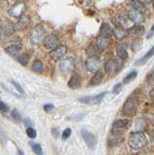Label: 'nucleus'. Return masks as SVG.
I'll return each instance as SVG.
<instances>
[{
  "label": "nucleus",
  "mask_w": 154,
  "mask_h": 155,
  "mask_svg": "<svg viewBox=\"0 0 154 155\" xmlns=\"http://www.w3.org/2000/svg\"><path fill=\"white\" fill-rule=\"evenodd\" d=\"M104 79V72L102 70H98L95 72L94 76L92 77V79L90 81V85H98L102 82Z\"/></svg>",
  "instance_id": "a211bd4d"
},
{
  "label": "nucleus",
  "mask_w": 154,
  "mask_h": 155,
  "mask_svg": "<svg viewBox=\"0 0 154 155\" xmlns=\"http://www.w3.org/2000/svg\"><path fill=\"white\" fill-rule=\"evenodd\" d=\"M130 126V121L128 119H117L113 121L110 128V134L113 136H118L124 134Z\"/></svg>",
  "instance_id": "7ed1b4c3"
},
{
  "label": "nucleus",
  "mask_w": 154,
  "mask_h": 155,
  "mask_svg": "<svg viewBox=\"0 0 154 155\" xmlns=\"http://www.w3.org/2000/svg\"><path fill=\"white\" fill-rule=\"evenodd\" d=\"M66 52H67L66 46H59L58 48H56L55 50L51 51L50 52V56L54 60H60L65 56Z\"/></svg>",
  "instance_id": "f8f14e48"
},
{
  "label": "nucleus",
  "mask_w": 154,
  "mask_h": 155,
  "mask_svg": "<svg viewBox=\"0 0 154 155\" xmlns=\"http://www.w3.org/2000/svg\"><path fill=\"white\" fill-rule=\"evenodd\" d=\"M115 22H116L118 27H121L123 29H129L133 26V21L128 17H125L123 15H118L115 18Z\"/></svg>",
  "instance_id": "1a4fd4ad"
},
{
  "label": "nucleus",
  "mask_w": 154,
  "mask_h": 155,
  "mask_svg": "<svg viewBox=\"0 0 154 155\" xmlns=\"http://www.w3.org/2000/svg\"><path fill=\"white\" fill-rule=\"evenodd\" d=\"M113 29L112 28V26L110 25L108 23H103L102 25H101V28H100V35L103 36V37H106V38H110L113 36Z\"/></svg>",
  "instance_id": "2eb2a0df"
},
{
  "label": "nucleus",
  "mask_w": 154,
  "mask_h": 155,
  "mask_svg": "<svg viewBox=\"0 0 154 155\" xmlns=\"http://www.w3.org/2000/svg\"><path fill=\"white\" fill-rule=\"evenodd\" d=\"M59 69L64 73H69L74 70V63L71 59H63L59 64Z\"/></svg>",
  "instance_id": "dca6fc26"
},
{
  "label": "nucleus",
  "mask_w": 154,
  "mask_h": 155,
  "mask_svg": "<svg viewBox=\"0 0 154 155\" xmlns=\"http://www.w3.org/2000/svg\"><path fill=\"white\" fill-rule=\"evenodd\" d=\"M130 6L132 7V9L136 10V11L141 12L143 14L146 13V5H143V3H141L139 0H131V1H130Z\"/></svg>",
  "instance_id": "6ab92c4d"
},
{
  "label": "nucleus",
  "mask_w": 154,
  "mask_h": 155,
  "mask_svg": "<svg viewBox=\"0 0 154 155\" xmlns=\"http://www.w3.org/2000/svg\"><path fill=\"white\" fill-rule=\"evenodd\" d=\"M151 123H152V124L154 125V118H152V120H151Z\"/></svg>",
  "instance_id": "a18cd8bd"
},
{
  "label": "nucleus",
  "mask_w": 154,
  "mask_h": 155,
  "mask_svg": "<svg viewBox=\"0 0 154 155\" xmlns=\"http://www.w3.org/2000/svg\"><path fill=\"white\" fill-rule=\"evenodd\" d=\"M18 155H25V153H23L21 149H18Z\"/></svg>",
  "instance_id": "79ce46f5"
},
{
  "label": "nucleus",
  "mask_w": 154,
  "mask_h": 155,
  "mask_svg": "<svg viewBox=\"0 0 154 155\" xmlns=\"http://www.w3.org/2000/svg\"><path fill=\"white\" fill-rule=\"evenodd\" d=\"M128 18L136 24H141L144 21L143 14L139 12V11H136V10H134V9L130 10V11L128 12Z\"/></svg>",
  "instance_id": "ddd939ff"
},
{
  "label": "nucleus",
  "mask_w": 154,
  "mask_h": 155,
  "mask_svg": "<svg viewBox=\"0 0 154 155\" xmlns=\"http://www.w3.org/2000/svg\"><path fill=\"white\" fill-rule=\"evenodd\" d=\"M110 44V39L109 38H106V37H103V36H99L97 38V43H96V45H97V48L99 50L103 51L105 48H107V47L109 46Z\"/></svg>",
  "instance_id": "412c9836"
},
{
  "label": "nucleus",
  "mask_w": 154,
  "mask_h": 155,
  "mask_svg": "<svg viewBox=\"0 0 154 155\" xmlns=\"http://www.w3.org/2000/svg\"><path fill=\"white\" fill-rule=\"evenodd\" d=\"M44 46L48 48V50H51V51H54L55 50L56 48H58L59 45V40L55 35L54 34H50V35L46 36L45 40H44Z\"/></svg>",
  "instance_id": "0eeeda50"
},
{
  "label": "nucleus",
  "mask_w": 154,
  "mask_h": 155,
  "mask_svg": "<svg viewBox=\"0 0 154 155\" xmlns=\"http://www.w3.org/2000/svg\"><path fill=\"white\" fill-rule=\"evenodd\" d=\"M11 116H12V118L16 121V122H21V115L20 113H18V110H16V109L12 110Z\"/></svg>",
  "instance_id": "c756f323"
},
{
  "label": "nucleus",
  "mask_w": 154,
  "mask_h": 155,
  "mask_svg": "<svg viewBox=\"0 0 154 155\" xmlns=\"http://www.w3.org/2000/svg\"><path fill=\"white\" fill-rule=\"evenodd\" d=\"M54 109V106L52 104H46L44 106V110H45V111H47V113H50V111Z\"/></svg>",
  "instance_id": "e433bc0d"
},
{
  "label": "nucleus",
  "mask_w": 154,
  "mask_h": 155,
  "mask_svg": "<svg viewBox=\"0 0 154 155\" xmlns=\"http://www.w3.org/2000/svg\"><path fill=\"white\" fill-rule=\"evenodd\" d=\"M115 51H116V54H117L119 59L125 60L128 58V52L126 51V48H125L123 46H116Z\"/></svg>",
  "instance_id": "4be33fe9"
},
{
  "label": "nucleus",
  "mask_w": 154,
  "mask_h": 155,
  "mask_svg": "<svg viewBox=\"0 0 154 155\" xmlns=\"http://www.w3.org/2000/svg\"><path fill=\"white\" fill-rule=\"evenodd\" d=\"M46 38V30L42 25H37L36 27L33 28L31 32L30 39L33 44H40L41 42H44Z\"/></svg>",
  "instance_id": "20e7f679"
},
{
  "label": "nucleus",
  "mask_w": 154,
  "mask_h": 155,
  "mask_svg": "<svg viewBox=\"0 0 154 155\" xmlns=\"http://www.w3.org/2000/svg\"><path fill=\"white\" fill-rule=\"evenodd\" d=\"M2 138H5V134H3L2 128H1V126H0V140H1Z\"/></svg>",
  "instance_id": "ea45409f"
},
{
  "label": "nucleus",
  "mask_w": 154,
  "mask_h": 155,
  "mask_svg": "<svg viewBox=\"0 0 154 155\" xmlns=\"http://www.w3.org/2000/svg\"><path fill=\"white\" fill-rule=\"evenodd\" d=\"M30 145L33 149V151L35 152L36 155H44V152H43V148L39 143H30Z\"/></svg>",
  "instance_id": "c85d7f7f"
},
{
  "label": "nucleus",
  "mask_w": 154,
  "mask_h": 155,
  "mask_svg": "<svg viewBox=\"0 0 154 155\" xmlns=\"http://www.w3.org/2000/svg\"><path fill=\"white\" fill-rule=\"evenodd\" d=\"M150 74L154 76V65H153V67H152V69H151V71H150Z\"/></svg>",
  "instance_id": "37998d69"
},
{
  "label": "nucleus",
  "mask_w": 154,
  "mask_h": 155,
  "mask_svg": "<svg viewBox=\"0 0 154 155\" xmlns=\"http://www.w3.org/2000/svg\"><path fill=\"white\" fill-rule=\"evenodd\" d=\"M51 134H52V136H54V138H57V137H58V135H59V131H58V129L52 128V129H51Z\"/></svg>",
  "instance_id": "4c0bfd02"
},
{
  "label": "nucleus",
  "mask_w": 154,
  "mask_h": 155,
  "mask_svg": "<svg viewBox=\"0 0 154 155\" xmlns=\"http://www.w3.org/2000/svg\"><path fill=\"white\" fill-rule=\"evenodd\" d=\"M129 34H131L133 36H138V35H142L144 33V26L141 25V24H136V25H133L131 28L128 30Z\"/></svg>",
  "instance_id": "aec40b11"
},
{
  "label": "nucleus",
  "mask_w": 154,
  "mask_h": 155,
  "mask_svg": "<svg viewBox=\"0 0 154 155\" xmlns=\"http://www.w3.org/2000/svg\"><path fill=\"white\" fill-rule=\"evenodd\" d=\"M138 107H139V97L136 94L131 95L125 101L122 108V113L126 116H133L136 114Z\"/></svg>",
  "instance_id": "f03ea898"
},
{
  "label": "nucleus",
  "mask_w": 154,
  "mask_h": 155,
  "mask_svg": "<svg viewBox=\"0 0 154 155\" xmlns=\"http://www.w3.org/2000/svg\"><path fill=\"white\" fill-rule=\"evenodd\" d=\"M21 50V44H13V45H10L5 48V51H6V53H8L9 55H11L13 57H15V56L18 57Z\"/></svg>",
  "instance_id": "4468645a"
},
{
  "label": "nucleus",
  "mask_w": 154,
  "mask_h": 155,
  "mask_svg": "<svg viewBox=\"0 0 154 155\" xmlns=\"http://www.w3.org/2000/svg\"><path fill=\"white\" fill-rule=\"evenodd\" d=\"M80 77L79 74H73L71 76L70 80H69V82H68V86L72 89H76L80 87Z\"/></svg>",
  "instance_id": "f3484780"
},
{
  "label": "nucleus",
  "mask_w": 154,
  "mask_h": 155,
  "mask_svg": "<svg viewBox=\"0 0 154 155\" xmlns=\"http://www.w3.org/2000/svg\"><path fill=\"white\" fill-rule=\"evenodd\" d=\"M31 69L35 73H41V72H43V70H44V64H43V62L40 60H35L32 63Z\"/></svg>",
  "instance_id": "393cba45"
},
{
  "label": "nucleus",
  "mask_w": 154,
  "mask_h": 155,
  "mask_svg": "<svg viewBox=\"0 0 154 155\" xmlns=\"http://www.w3.org/2000/svg\"><path fill=\"white\" fill-rule=\"evenodd\" d=\"M149 95H150V97L154 100V88H152V89L150 90V92H149Z\"/></svg>",
  "instance_id": "a19ab883"
},
{
  "label": "nucleus",
  "mask_w": 154,
  "mask_h": 155,
  "mask_svg": "<svg viewBox=\"0 0 154 155\" xmlns=\"http://www.w3.org/2000/svg\"><path fill=\"white\" fill-rule=\"evenodd\" d=\"M137 75H138V72H137V71H132V72H130L129 74H127L126 76L124 77L123 82H124V84H129V82H131L133 80L136 79Z\"/></svg>",
  "instance_id": "bb28decb"
},
{
  "label": "nucleus",
  "mask_w": 154,
  "mask_h": 155,
  "mask_svg": "<svg viewBox=\"0 0 154 155\" xmlns=\"http://www.w3.org/2000/svg\"><path fill=\"white\" fill-rule=\"evenodd\" d=\"M99 66H100V60L97 56H89L85 60V68L89 72L98 71Z\"/></svg>",
  "instance_id": "9d476101"
},
{
  "label": "nucleus",
  "mask_w": 154,
  "mask_h": 155,
  "mask_svg": "<svg viewBox=\"0 0 154 155\" xmlns=\"http://www.w3.org/2000/svg\"><path fill=\"white\" fill-rule=\"evenodd\" d=\"M121 63L118 62L115 59H109L105 62L104 64V69L105 72L107 73L110 76H113L115 74H117L119 70L121 69Z\"/></svg>",
  "instance_id": "39448f33"
},
{
  "label": "nucleus",
  "mask_w": 154,
  "mask_h": 155,
  "mask_svg": "<svg viewBox=\"0 0 154 155\" xmlns=\"http://www.w3.org/2000/svg\"><path fill=\"white\" fill-rule=\"evenodd\" d=\"M29 59H30V56L28 53H22V54H20L17 57V60L18 61V63H21L23 66H26L28 64Z\"/></svg>",
  "instance_id": "a878e982"
},
{
  "label": "nucleus",
  "mask_w": 154,
  "mask_h": 155,
  "mask_svg": "<svg viewBox=\"0 0 154 155\" xmlns=\"http://www.w3.org/2000/svg\"><path fill=\"white\" fill-rule=\"evenodd\" d=\"M107 94L106 92H103V93H100L98 95H93V96H84L80 97L79 99L80 102L84 104H88V105H93V104H98L101 101L103 100V98L105 97V95Z\"/></svg>",
  "instance_id": "6e6552de"
},
{
  "label": "nucleus",
  "mask_w": 154,
  "mask_h": 155,
  "mask_svg": "<svg viewBox=\"0 0 154 155\" xmlns=\"http://www.w3.org/2000/svg\"><path fill=\"white\" fill-rule=\"evenodd\" d=\"M25 10V3H23V2H18L17 4H15L10 9L9 14H10V16H12L14 18H21V17L23 16Z\"/></svg>",
  "instance_id": "9b49d317"
},
{
  "label": "nucleus",
  "mask_w": 154,
  "mask_h": 155,
  "mask_svg": "<svg viewBox=\"0 0 154 155\" xmlns=\"http://www.w3.org/2000/svg\"><path fill=\"white\" fill-rule=\"evenodd\" d=\"M26 135H27L29 138L34 139V138H36V136H37V132H36V130H35L34 128L28 127V128L26 129Z\"/></svg>",
  "instance_id": "7c9ffc66"
},
{
  "label": "nucleus",
  "mask_w": 154,
  "mask_h": 155,
  "mask_svg": "<svg viewBox=\"0 0 154 155\" xmlns=\"http://www.w3.org/2000/svg\"><path fill=\"white\" fill-rule=\"evenodd\" d=\"M113 35L116 37V39L117 40H123V39L127 36V34H128V32L126 31V29H123V28H121V27H116L113 30Z\"/></svg>",
  "instance_id": "5701e85b"
},
{
  "label": "nucleus",
  "mask_w": 154,
  "mask_h": 155,
  "mask_svg": "<svg viewBox=\"0 0 154 155\" xmlns=\"http://www.w3.org/2000/svg\"><path fill=\"white\" fill-rule=\"evenodd\" d=\"M8 110H9V106L4 103V102L0 101V111L1 113H7Z\"/></svg>",
  "instance_id": "72a5a7b5"
},
{
  "label": "nucleus",
  "mask_w": 154,
  "mask_h": 155,
  "mask_svg": "<svg viewBox=\"0 0 154 155\" xmlns=\"http://www.w3.org/2000/svg\"><path fill=\"white\" fill-rule=\"evenodd\" d=\"M21 18V21H18L17 23V26L21 29V28H25L28 25V23H29V18H28V17H25V16H22L20 18Z\"/></svg>",
  "instance_id": "cd10ccee"
},
{
  "label": "nucleus",
  "mask_w": 154,
  "mask_h": 155,
  "mask_svg": "<svg viewBox=\"0 0 154 155\" xmlns=\"http://www.w3.org/2000/svg\"><path fill=\"white\" fill-rule=\"evenodd\" d=\"M151 138H152V139L154 140V130H153L152 132H151Z\"/></svg>",
  "instance_id": "c03bdc74"
},
{
  "label": "nucleus",
  "mask_w": 154,
  "mask_h": 155,
  "mask_svg": "<svg viewBox=\"0 0 154 155\" xmlns=\"http://www.w3.org/2000/svg\"><path fill=\"white\" fill-rule=\"evenodd\" d=\"M87 53L89 56H97V48H95L93 46H90L87 48Z\"/></svg>",
  "instance_id": "2f4dec72"
},
{
  "label": "nucleus",
  "mask_w": 154,
  "mask_h": 155,
  "mask_svg": "<svg viewBox=\"0 0 154 155\" xmlns=\"http://www.w3.org/2000/svg\"><path fill=\"white\" fill-rule=\"evenodd\" d=\"M122 90V84H117L113 86V92L114 94H118L120 93V91Z\"/></svg>",
  "instance_id": "f704fd0d"
},
{
  "label": "nucleus",
  "mask_w": 154,
  "mask_h": 155,
  "mask_svg": "<svg viewBox=\"0 0 154 155\" xmlns=\"http://www.w3.org/2000/svg\"><path fill=\"white\" fill-rule=\"evenodd\" d=\"M71 134H72V130H71V128H66V129L63 131V133H62V139H63V140L69 139V137L71 136Z\"/></svg>",
  "instance_id": "473e14b6"
},
{
  "label": "nucleus",
  "mask_w": 154,
  "mask_h": 155,
  "mask_svg": "<svg viewBox=\"0 0 154 155\" xmlns=\"http://www.w3.org/2000/svg\"><path fill=\"white\" fill-rule=\"evenodd\" d=\"M139 2L143 3V5H146V4H149V3H151L153 0H139Z\"/></svg>",
  "instance_id": "58836bf2"
},
{
  "label": "nucleus",
  "mask_w": 154,
  "mask_h": 155,
  "mask_svg": "<svg viewBox=\"0 0 154 155\" xmlns=\"http://www.w3.org/2000/svg\"><path fill=\"white\" fill-rule=\"evenodd\" d=\"M129 147L133 149H141L146 147L147 144V138L142 131H137L130 134L128 139Z\"/></svg>",
  "instance_id": "f257e3e1"
},
{
  "label": "nucleus",
  "mask_w": 154,
  "mask_h": 155,
  "mask_svg": "<svg viewBox=\"0 0 154 155\" xmlns=\"http://www.w3.org/2000/svg\"><path fill=\"white\" fill-rule=\"evenodd\" d=\"M12 84L14 85V86H15L16 87V89L18 91V92H20V93H25V91H23V89H22V87L20 85V84H18V82L17 81H12Z\"/></svg>",
  "instance_id": "c9c22d12"
},
{
  "label": "nucleus",
  "mask_w": 154,
  "mask_h": 155,
  "mask_svg": "<svg viewBox=\"0 0 154 155\" xmlns=\"http://www.w3.org/2000/svg\"><path fill=\"white\" fill-rule=\"evenodd\" d=\"M153 55H154V46L142 58H139V59L137 61V64H143V63H146L149 58H151Z\"/></svg>",
  "instance_id": "b1692460"
},
{
  "label": "nucleus",
  "mask_w": 154,
  "mask_h": 155,
  "mask_svg": "<svg viewBox=\"0 0 154 155\" xmlns=\"http://www.w3.org/2000/svg\"><path fill=\"white\" fill-rule=\"evenodd\" d=\"M80 135H81V137H83L84 143L90 149H93L96 147L97 140H96V137L94 134H92L91 132H89V131L85 130V129H83L80 131Z\"/></svg>",
  "instance_id": "423d86ee"
}]
</instances>
